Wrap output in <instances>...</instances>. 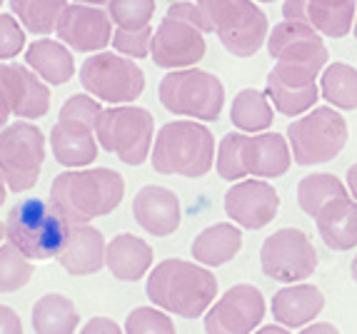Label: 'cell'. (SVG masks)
<instances>
[{"label": "cell", "mask_w": 357, "mask_h": 334, "mask_svg": "<svg viewBox=\"0 0 357 334\" xmlns=\"http://www.w3.org/2000/svg\"><path fill=\"white\" fill-rule=\"evenodd\" d=\"M50 150H53L55 162H60L68 170L77 167H90L98 157V138L96 127L77 122V120L58 118V122L50 130Z\"/></svg>", "instance_id": "20"}, {"label": "cell", "mask_w": 357, "mask_h": 334, "mask_svg": "<svg viewBox=\"0 0 357 334\" xmlns=\"http://www.w3.org/2000/svg\"><path fill=\"white\" fill-rule=\"evenodd\" d=\"M270 310H273L275 322H280L282 327H307L325 310V294L315 285L295 282L275 292Z\"/></svg>", "instance_id": "23"}, {"label": "cell", "mask_w": 357, "mask_h": 334, "mask_svg": "<svg viewBox=\"0 0 357 334\" xmlns=\"http://www.w3.org/2000/svg\"><path fill=\"white\" fill-rule=\"evenodd\" d=\"M107 15L115 28H145L155 18V0H110Z\"/></svg>", "instance_id": "36"}, {"label": "cell", "mask_w": 357, "mask_h": 334, "mask_svg": "<svg viewBox=\"0 0 357 334\" xmlns=\"http://www.w3.org/2000/svg\"><path fill=\"white\" fill-rule=\"evenodd\" d=\"M70 222L60 215L50 200L25 197L10 207L6 220V239L33 262L58 260L70 234Z\"/></svg>", "instance_id": "5"}, {"label": "cell", "mask_w": 357, "mask_h": 334, "mask_svg": "<svg viewBox=\"0 0 357 334\" xmlns=\"http://www.w3.org/2000/svg\"><path fill=\"white\" fill-rule=\"evenodd\" d=\"M153 25H145V28H115L113 30V45L115 53L126 55L132 60H143L150 58V45H153Z\"/></svg>", "instance_id": "38"}, {"label": "cell", "mask_w": 357, "mask_h": 334, "mask_svg": "<svg viewBox=\"0 0 357 334\" xmlns=\"http://www.w3.org/2000/svg\"><path fill=\"white\" fill-rule=\"evenodd\" d=\"M132 217L148 234L167 237L180 227L183 207L180 197L170 187L162 185H145L137 190L132 200Z\"/></svg>", "instance_id": "19"}, {"label": "cell", "mask_w": 357, "mask_h": 334, "mask_svg": "<svg viewBox=\"0 0 357 334\" xmlns=\"http://www.w3.org/2000/svg\"><path fill=\"white\" fill-rule=\"evenodd\" d=\"M270 58L275 60L273 72L280 83L290 88H310L328 67L330 53L322 35L303 20H282L270 28L265 40Z\"/></svg>", "instance_id": "3"}, {"label": "cell", "mask_w": 357, "mask_h": 334, "mask_svg": "<svg viewBox=\"0 0 357 334\" xmlns=\"http://www.w3.org/2000/svg\"><path fill=\"white\" fill-rule=\"evenodd\" d=\"M265 93H268L273 108L287 118H300L307 110H312L320 100V85H310V88H290L280 83L273 72H268L265 80Z\"/></svg>", "instance_id": "33"}, {"label": "cell", "mask_w": 357, "mask_h": 334, "mask_svg": "<svg viewBox=\"0 0 357 334\" xmlns=\"http://www.w3.org/2000/svg\"><path fill=\"white\" fill-rule=\"evenodd\" d=\"M158 100L173 115L213 122L225 108V85L218 75L200 67L167 70L158 85Z\"/></svg>", "instance_id": "8"}, {"label": "cell", "mask_w": 357, "mask_h": 334, "mask_svg": "<svg viewBox=\"0 0 357 334\" xmlns=\"http://www.w3.org/2000/svg\"><path fill=\"white\" fill-rule=\"evenodd\" d=\"M126 334H178L175 322L160 307H135L126 319Z\"/></svg>", "instance_id": "37"}, {"label": "cell", "mask_w": 357, "mask_h": 334, "mask_svg": "<svg viewBox=\"0 0 357 334\" xmlns=\"http://www.w3.org/2000/svg\"><path fill=\"white\" fill-rule=\"evenodd\" d=\"M230 122L240 132H265L275 122V108L268 93H260L255 88L240 90L230 105Z\"/></svg>", "instance_id": "29"}, {"label": "cell", "mask_w": 357, "mask_h": 334, "mask_svg": "<svg viewBox=\"0 0 357 334\" xmlns=\"http://www.w3.org/2000/svg\"><path fill=\"white\" fill-rule=\"evenodd\" d=\"M153 247L130 232L115 234L105 247V267L120 282L143 280L153 267Z\"/></svg>", "instance_id": "24"}, {"label": "cell", "mask_w": 357, "mask_h": 334, "mask_svg": "<svg viewBox=\"0 0 357 334\" xmlns=\"http://www.w3.org/2000/svg\"><path fill=\"white\" fill-rule=\"evenodd\" d=\"M255 3H275V0H255Z\"/></svg>", "instance_id": "53"}, {"label": "cell", "mask_w": 357, "mask_h": 334, "mask_svg": "<svg viewBox=\"0 0 357 334\" xmlns=\"http://www.w3.org/2000/svg\"><path fill=\"white\" fill-rule=\"evenodd\" d=\"M45 135L28 120L8 122L0 130V175L10 192H28L40 180Z\"/></svg>", "instance_id": "11"}, {"label": "cell", "mask_w": 357, "mask_h": 334, "mask_svg": "<svg viewBox=\"0 0 357 334\" xmlns=\"http://www.w3.org/2000/svg\"><path fill=\"white\" fill-rule=\"evenodd\" d=\"M30 322L36 334H75L80 324V315L70 297L58 292L43 294L33 305Z\"/></svg>", "instance_id": "28"}, {"label": "cell", "mask_w": 357, "mask_h": 334, "mask_svg": "<svg viewBox=\"0 0 357 334\" xmlns=\"http://www.w3.org/2000/svg\"><path fill=\"white\" fill-rule=\"evenodd\" d=\"M96 138L105 152L120 162L140 167L150 160L155 140V118L137 105H110L102 108L96 122Z\"/></svg>", "instance_id": "9"}, {"label": "cell", "mask_w": 357, "mask_h": 334, "mask_svg": "<svg viewBox=\"0 0 357 334\" xmlns=\"http://www.w3.org/2000/svg\"><path fill=\"white\" fill-rule=\"evenodd\" d=\"M345 185H347V190H350V195L357 200V162H355V165H350V167H347Z\"/></svg>", "instance_id": "45"}, {"label": "cell", "mask_w": 357, "mask_h": 334, "mask_svg": "<svg viewBox=\"0 0 357 334\" xmlns=\"http://www.w3.org/2000/svg\"><path fill=\"white\" fill-rule=\"evenodd\" d=\"M350 272H352V282L357 285V255H355V260H352V264H350Z\"/></svg>", "instance_id": "50"}, {"label": "cell", "mask_w": 357, "mask_h": 334, "mask_svg": "<svg viewBox=\"0 0 357 334\" xmlns=\"http://www.w3.org/2000/svg\"><path fill=\"white\" fill-rule=\"evenodd\" d=\"M215 138L200 120H173L158 130L150 150L158 175L205 177L215 165Z\"/></svg>", "instance_id": "4"}, {"label": "cell", "mask_w": 357, "mask_h": 334, "mask_svg": "<svg viewBox=\"0 0 357 334\" xmlns=\"http://www.w3.org/2000/svg\"><path fill=\"white\" fill-rule=\"evenodd\" d=\"M55 35L75 53H100L113 42V20L100 6H85V3H68Z\"/></svg>", "instance_id": "16"}, {"label": "cell", "mask_w": 357, "mask_h": 334, "mask_svg": "<svg viewBox=\"0 0 357 334\" xmlns=\"http://www.w3.org/2000/svg\"><path fill=\"white\" fill-rule=\"evenodd\" d=\"M80 334H126V329H120V324L110 317H93L83 324Z\"/></svg>", "instance_id": "42"}, {"label": "cell", "mask_w": 357, "mask_h": 334, "mask_svg": "<svg viewBox=\"0 0 357 334\" xmlns=\"http://www.w3.org/2000/svg\"><path fill=\"white\" fill-rule=\"evenodd\" d=\"M300 334H340V329L330 322H310Z\"/></svg>", "instance_id": "44"}, {"label": "cell", "mask_w": 357, "mask_h": 334, "mask_svg": "<svg viewBox=\"0 0 357 334\" xmlns=\"http://www.w3.org/2000/svg\"><path fill=\"white\" fill-rule=\"evenodd\" d=\"M352 38L357 40V13H355V25H352Z\"/></svg>", "instance_id": "52"}, {"label": "cell", "mask_w": 357, "mask_h": 334, "mask_svg": "<svg viewBox=\"0 0 357 334\" xmlns=\"http://www.w3.org/2000/svg\"><path fill=\"white\" fill-rule=\"evenodd\" d=\"M225 215L243 230H262L278 217L280 195L268 180L250 177L232 182L222 200Z\"/></svg>", "instance_id": "15"}, {"label": "cell", "mask_w": 357, "mask_h": 334, "mask_svg": "<svg viewBox=\"0 0 357 334\" xmlns=\"http://www.w3.org/2000/svg\"><path fill=\"white\" fill-rule=\"evenodd\" d=\"M10 108H8V102L3 100V95H0V130L8 125V120H10Z\"/></svg>", "instance_id": "47"}, {"label": "cell", "mask_w": 357, "mask_h": 334, "mask_svg": "<svg viewBox=\"0 0 357 334\" xmlns=\"http://www.w3.org/2000/svg\"><path fill=\"white\" fill-rule=\"evenodd\" d=\"M88 95L107 105H132L145 93V72L132 58L120 53H93L77 70Z\"/></svg>", "instance_id": "10"}, {"label": "cell", "mask_w": 357, "mask_h": 334, "mask_svg": "<svg viewBox=\"0 0 357 334\" xmlns=\"http://www.w3.org/2000/svg\"><path fill=\"white\" fill-rule=\"evenodd\" d=\"M210 33L235 58H252L265 45L270 33L268 15L255 0H195Z\"/></svg>", "instance_id": "6"}, {"label": "cell", "mask_w": 357, "mask_h": 334, "mask_svg": "<svg viewBox=\"0 0 357 334\" xmlns=\"http://www.w3.org/2000/svg\"><path fill=\"white\" fill-rule=\"evenodd\" d=\"M320 97L337 110H357V70L347 63H328L320 75Z\"/></svg>", "instance_id": "30"}, {"label": "cell", "mask_w": 357, "mask_h": 334, "mask_svg": "<svg viewBox=\"0 0 357 334\" xmlns=\"http://www.w3.org/2000/svg\"><path fill=\"white\" fill-rule=\"evenodd\" d=\"M208 53L205 33L195 25L183 23L175 18H162L153 33V45H150V58L162 70H183V67H195Z\"/></svg>", "instance_id": "14"}, {"label": "cell", "mask_w": 357, "mask_h": 334, "mask_svg": "<svg viewBox=\"0 0 357 334\" xmlns=\"http://www.w3.org/2000/svg\"><path fill=\"white\" fill-rule=\"evenodd\" d=\"M317 262L320 260L312 239L298 227H282L265 237L260 247L262 275L282 285H295L315 275Z\"/></svg>", "instance_id": "12"}, {"label": "cell", "mask_w": 357, "mask_h": 334, "mask_svg": "<svg viewBox=\"0 0 357 334\" xmlns=\"http://www.w3.org/2000/svg\"><path fill=\"white\" fill-rule=\"evenodd\" d=\"M100 113H102L100 100H96L93 95H70L63 102V108H60V118L77 120V122H85L90 127H96Z\"/></svg>", "instance_id": "40"}, {"label": "cell", "mask_w": 357, "mask_h": 334, "mask_svg": "<svg viewBox=\"0 0 357 334\" xmlns=\"http://www.w3.org/2000/svg\"><path fill=\"white\" fill-rule=\"evenodd\" d=\"M0 95L15 118L40 120L50 110L48 83L28 65L0 63Z\"/></svg>", "instance_id": "17"}, {"label": "cell", "mask_w": 357, "mask_h": 334, "mask_svg": "<svg viewBox=\"0 0 357 334\" xmlns=\"http://www.w3.org/2000/svg\"><path fill=\"white\" fill-rule=\"evenodd\" d=\"M3 239H6V222H0V245H3Z\"/></svg>", "instance_id": "51"}, {"label": "cell", "mask_w": 357, "mask_h": 334, "mask_svg": "<svg viewBox=\"0 0 357 334\" xmlns=\"http://www.w3.org/2000/svg\"><path fill=\"white\" fill-rule=\"evenodd\" d=\"M126 197V180L110 167H77L55 175L50 202L70 225H90L110 215Z\"/></svg>", "instance_id": "2"}, {"label": "cell", "mask_w": 357, "mask_h": 334, "mask_svg": "<svg viewBox=\"0 0 357 334\" xmlns=\"http://www.w3.org/2000/svg\"><path fill=\"white\" fill-rule=\"evenodd\" d=\"M243 165L252 177H282L292 165L290 143H287L285 135H278V132L270 130L248 135L243 145Z\"/></svg>", "instance_id": "21"}, {"label": "cell", "mask_w": 357, "mask_h": 334, "mask_svg": "<svg viewBox=\"0 0 357 334\" xmlns=\"http://www.w3.org/2000/svg\"><path fill=\"white\" fill-rule=\"evenodd\" d=\"M36 275L33 260L23 255L13 242L0 245V294H13L23 289Z\"/></svg>", "instance_id": "34"}, {"label": "cell", "mask_w": 357, "mask_h": 334, "mask_svg": "<svg viewBox=\"0 0 357 334\" xmlns=\"http://www.w3.org/2000/svg\"><path fill=\"white\" fill-rule=\"evenodd\" d=\"M167 18H175V20H183V23H190L195 25L197 30H203V33H210L208 28V20H205L203 10L197 3H190V0H180V3H173V6H167Z\"/></svg>", "instance_id": "41"}, {"label": "cell", "mask_w": 357, "mask_h": 334, "mask_svg": "<svg viewBox=\"0 0 357 334\" xmlns=\"http://www.w3.org/2000/svg\"><path fill=\"white\" fill-rule=\"evenodd\" d=\"M320 239L330 250L347 252L357 245V200L350 195L335 197L315 217Z\"/></svg>", "instance_id": "25"}, {"label": "cell", "mask_w": 357, "mask_h": 334, "mask_svg": "<svg viewBox=\"0 0 357 334\" xmlns=\"http://www.w3.org/2000/svg\"><path fill=\"white\" fill-rule=\"evenodd\" d=\"M70 0H10L13 15L33 35H50Z\"/></svg>", "instance_id": "32"}, {"label": "cell", "mask_w": 357, "mask_h": 334, "mask_svg": "<svg viewBox=\"0 0 357 334\" xmlns=\"http://www.w3.org/2000/svg\"><path fill=\"white\" fill-rule=\"evenodd\" d=\"M0 8H3V0H0Z\"/></svg>", "instance_id": "54"}, {"label": "cell", "mask_w": 357, "mask_h": 334, "mask_svg": "<svg viewBox=\"0 0 357 334\" xmlns=\"http://www.w3.org/2000/svg\"><path fill=\"white\" fill-rule=\"evenodd\" d=\"M355 0H285L282 15L287 20H303L325 38H345L355 25Z\"/></svg>", "instance_id": "18"}, {"label": "cell", "mask_w": 357, "mask_h": 334, "mask_svg": "<svg viewBox=\"0 0 357 334\" xmlns=\"http://www.w3.org/2000/svg\"><path fill=\"white\" fill-rule=\"evenodd\" d=\"M70 3H85V6H107L110 0H70Z\"/></svg>", "instance_id": "49"}, {"label": "cell", "mask_w": 357, "mask_h": 334, "mask_svg": "<svg viewBox=\"0 0 357 334\" xmlns=\"http://www.w3.org/2000/svg\"><path fill=\"white\" fill-rule=\"evenodd\" d=\"M25 33L28 30L20 25V20L13 13H0V63L13 60L28 48L25 45Z\"/></svg>", "instance_id": "39"}, {"label": "cell", "mask_w": 357, "mask_h": 334, "mask_svg": "<svg viewBox=\"0 0 357 334\" xmlns=\"http://www.w3.org/2000/svg\"><path fill=\"white\" fill-rule=\"evenodd\" d=\"M145 294L155 307L183 319H197L218 299V277L195 260L170 257L150 269Z\"/></svg>", "instance_id": "1"}, {"label": "cell", "mask_w": 357, "mask_h": 334, "mask_svg": "<svg viewBox=\"0 0 357 334\" xmlns=\"http://www.w3.org/2000/svg\"><path fill=\"white\" fill-rule=\"evenodd\" d=\"M248 135L240 132H230L220 140L218 152H215V170L222 180L227 182H238V180L248 177V170L243 165V145Z\"/></svg>", "instance_id": "35"}, {"label": "cell", "mask_w": 357, "mask_h": 334, "mask_svg": "<svg viewBox=\"0 0 357 334\" xmlns=\"http://www.w3.org/2000/svg\"><path fill=\"white\" fill-rule=\"evenodd\" d=\"M25 65L36 70L48 85H66L75 78V58L63 40L38 38L25 48Z\"/></svg>", "instance_id": "26"}, {"label": "cell", "mask_w": 357, "mask_h": 334, "mask_svg": "<svg viewBox=\"0 0 357 334\" xmlns=\"http://www.w3.org/2000/svg\"><path fill=\"white\" fill-rule=\"evenodd\" d=\"M295 165L312 167L330 162L345 150L350 130L347 120L333 105H315L305 115L295 118L285 132Z\"/></svg>", "instance_id": "7"}, {"label": "cell", "mask_w": 357, "mask_h": 334, "mask_svg": "<svg viewBox=\"0 0 357 334\" xmlns=\"http://www.w3.org/2000/svg\"><path fill=\"white\" fill-rule=\"evenodd\" d=\"M243 250V227L235 222H215L192 239V260L205 267H220Z\"/></svg>", "instance_id": "27"}, {"label": "cell", "mask_w": 357, "mask_h": 334, "mask_svg": "<svg viewBox=\"0 0 357 334\" xmlns=\"http://www.w3.org/2000/svg\"><path fill=\"white\" fill-rule=\"evenodd\" d=\"M105 237L90 225H73L66 247L60 250L58 262L73 277L96 275L105 267Z\"/></svg>", "instance_id": "22"}, {"label": "cell", "mask_w": 357, "mask_h": 334, "mask_svg": "<svg viewBox=\"0 0 357 334\" xmlns=\"http://www.w3.org/2000/svg\"><path fill=\"white\" fill-rule=\"evenodd\" d=\"M255 334H290V332H287V327H282V324H265V327H260Z\"/></svg>", "instance_id": "46"}, {"label": "cell", "mask_w": 357, "mask_h": 334, "mask_svg": "<svg viewBox=\"0 0 357 334\" xmlns=\"http://www.w3.org/2000/svg\"><path fill=\"white\" fill-rule=\"evenodd\" d=\"M0 334H25L20 315L8 305H0Z\"/></svg>", "instance_id": "43"}, {"label": "cell", "mask_w": 357, "mask_h": 334, "mask_svg": "<svg viewBox=\"0 0 357 334\" xmlns=\"http://www.w3.org/2000/svg\"><path fill=\"white\" fill-rule=\"evenodd\" d=\"M265 317V297L255 285L240 282L215 299L203 315L205 334H252Z\"/></svg>", "instance_id": "13"}, {"label": "cell", "mask_w": 357, "mask_h": 334, "mask_svg": "<svg viewBox=\"0 0 357 334\" xmlns=\"http://www.w3.org/2000/svg\"><path fill=\"white\" fill-rule=\"evenodd\" d=\"M295 195H298L300 209L315 220L320 215V209L328 202H333L335 197L347 195V185L330 173H315V175H305L300 180Z\"/></svg>", "instance_id": "31"}, {"label": "cell", "mask_w": 357, "mask_h": 334, "mask_svg": "<svg viewBox=\"0 0 357 334\" xmlns=\"http://www.w3.org/2000/svg\"><path fill=\"white\" fill-rule=\"evenodd\" d=\"M6 197H8V185H6V180H3V175H0V207L6 205Z\"/></svg>", "instance_id": "48"}]
</instances>
